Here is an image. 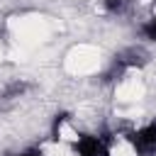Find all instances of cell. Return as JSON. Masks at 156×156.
Returning a JSON list of instances; mask_svg holds the SVG:
<instances>
[{
    "mask_svg": "<svg viewBox=\"0 0 156 156\" xmlns=\"http://www.w3.org/2000/svg\"><path fill=\"white\" fill-rule=\"evenodd\" d=\"M105 5H107V10L117 12V10H122V7H124V0H107Z\"/></svg>",
    "mask_w": 156,
    "mask_h": 156,
    "instance_id": "3957f363",
    "label": "cell"
},
{
    "mask_svg": "<svg viewBox=\"0 0 156 156\" xmlns=\"http://www.w3.org/2000/svg\"><path fill=\"white\" fill-rule=\"evenodd\" d=\"M78 154L80 156H107L105 154V146L98 136H83L78 141Z\"/></svg>",
    "mask_w": 156,
    "mask_h": 156,
    "instance_id": "6da1fadb",
    "label": "cell"
},
{
    "mask_svg": "<svg viewBox=\"0 0 156 156\" xmlns=\"http://www.w3.org/2000/svg\"><path fill=\"white\" fill-rule=\"evenodd\" d=\"M144 34H146L149 39H154V41H156V20H149V22L144 24Z\"/></svg>",
    "mask_w": 156,
    "mask_h": 156,
    "instance_id": "7a4b0ae2",
    "label": "cell"
},
{
    "mask_svg": "<svg viewBox=\"0 0 156 156\" xmlns=\"http://www.w3.org/2000/svg\"><path fill=\"white\" fill-rule=\"evenodd\" d=\"M20 156H39L37 151H29V154H20Z\"/></svg>",
    "mask_w": 156,
    "mask_h": 156,
    "instance_id": "277c9868",
    "label": "cell"
}]
</instances>
